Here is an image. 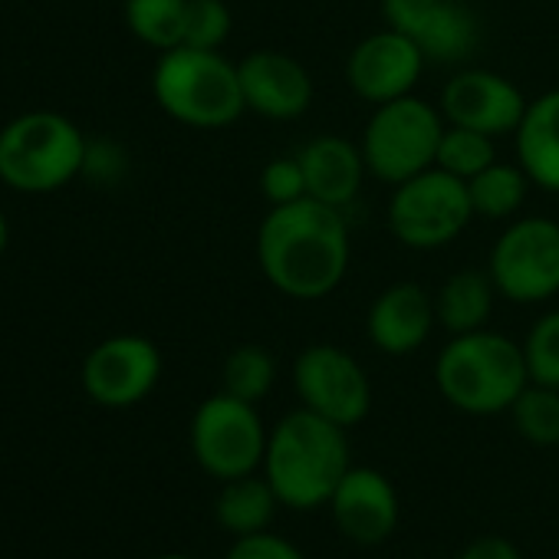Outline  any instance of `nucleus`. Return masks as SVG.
Listing matches in <instances>:
<instances>
[{
  "mask_svg": "<svg viewBox=\"0 0 559 559\" xmlns=\"http://www.w3.org/2000/svg\"><path fill=\"white\" fill-rule=\"evenodd\" d=\"M346 214L317 198L270 207L257 227V263L266 284L300 304L330 297L349 270Z\"/></svg>",
  "mask_w": 559,
  "mask_h": 559,
  "instance_id": "obj_1",
  "label": "nucleus"
},
{
  "mask_svg": "<svg viewBox=\"0 0 559 559\" xmlns=\"http://www.w3.org/2000/svg\"><path fill=\"white\" fill-rule=\"evenodd\" d=\"M349 467L353 454L346 428L304 405L297 412H287L270 428L263 477L284 507L313 510L330 503Z\"/></svg>",
  "mask_w": 559,
  "mask_h": 559,
  "instance_id": "obj_2",
  "label": "nucleus"
},
{
  "mask_svg": "<svg viewBox=\"0 0 559 559\" xmlns=\"http://www.w3.org/2000/svg\"><path fill=\"white\" fill-rule=\"evenodd\" d=\"M435 385L448 405L464 415L510 412L530 385L523 346L493 330L451 336L435 359Z\"/></svg>",
  "mask_w": 559,
  "mask_h": 559,
  "instance_id": "obj_3",
  "label": "nucleus"
},
{
  "mask_svg": "<svg viewBox=\"0 0 559 559\" xmlns=\"http://www.w3.org/2000/svg\"><path fill=\"white\" fill-rule=\"evenodd\" d=\"M152 93L165 116L191 129H224L247 112L237 63L221 50H165L152 70Z\"/></svg>",
  "mask_w": 559,
  "mask_h": 559,
  "instance_id": "obj_4",
  "label": "nucleus"
},
{
  "mask_svg": "<svg viewBox=\"0 0 559 559\" xmlns=\"http://www.w3.org/2000/svg\"><path fill=\"white\" fill-rule=\"evenodd\" d=\"M86 152V135L63 112H24L0 129V181L21 194L60 191L83 175Z\"/></svg>",
  "mask_w": 559,
  "mask_h": 559,
  "instance_id": "obj_5",
  "label": "nucleus"
},
{
  "mask_svg": "<svg viewBox=\"0 0 559 559\" xmlns=\"http://www.w3.org/2000/svg\"><path fill=\"white\" fill-rule=\"evenodd\" d=\"M448 122L438 106L412 96L372 106V116L362 129V158L372 178L385 185H402L438 162V145Z\"/></svg>",
  "mask_w": 559,
  "mask_h": 559,
  "instance_id": "obj_6",
  "label": "nucleus"
},
{
  "mask_svg": "<svg viewBox=\"0 0 559 559\" xmlns=\"http://www.w3.org/2000/svg\"><path fill=\"white\" fill-rule=\"evenodd\" d=\"M389 230L399 243L412 250H438L464 234L474 221L467 181L444 168H428L402 185H395L385 211Z\"/></svg>",
  "mask_w": 559,
  "mask_h": 559,
  "instance_id": "obj_7",
  "label": "nucleus"
},
{
  "mask_svg": "<svg viewBox=\"0 0 559 559\" xmlns=\"http://www.w3.org/2000/svg\"><path fill=\"white\" fill-rule=\"evenodd\" d=\"M487 273L503 300L533 307L559 294V221L516 217L490 247Z\"/></svg>",
  "mask_w": 559,
  "mask_h": 559,
  "instance_id": "obj_8",
  "label": "nucleus"
},
{
  "mask_svg": "<svg viewBox=\"0 0 559 559\" xmlns=\"http://www.w3.org/2000/svg\"><path fill=\"white\" fill-rule=\"evenodd\" d=\"M270 431L260 421L257 405L217 392L194 408L188 441L191 454L204 474L217 480H234L243 474H257L263 467Z\"/></svg>",
  "mask_w": 559,
  "mask_h": 559,
  "instance_id": "obj_9",
  "label": "nucleus"
},
{
  "mask_svg": "<svg viewBox=\"0 0 559 559\" xmlns=\"http://www.w3.org/2000/svg\"><path fill=\"white\" fill-rule=\"evenodd\" d=\"M300 405L343 425L346 431L372 412V382L359 359L333 343L307 346L294 362Z\"/></svg>",
  "mask_w": 559,
  "mask_h": 559,
  "instance_id": "obj_10",
  "label": "nucleus"
},
{
  "mask_svg": "<svg viewBox=\"0 0 559 559\" xmlns=\"http://www.w3.org/2000/svg\"><path fill=\"white\" fill-rule=\"evenodd\" d=\"M385 27L418 44L428 63L457 67L480 47V17L464 0H382Z\"/></svg>",
  "mask_w": 559,
  "mask_h": 559,
  "instance_id": "obj_11",
  "label": "nucleus"
},
{
  "mask_svg": "<svg viewBox=\"0 0 559 559\" xmlns=\"http://www.w3.org/2000/svg\"><path fill=\"white\" fill-rule=\"evenodd\" d=\"M162 353L148 336L122 333L90 349L83 359V392L103 408H132L145 402L162 379Z\"/></svg>",
  "mask_w": 559,
  "mask_h": 559,
  "instance_id": "obj_12",
  "label": "nucleus"
},
{
  "mask_svg": "<svg viewBox=\"0 0 559 559\" xmlns=\"http://www.w3.org/2000/svg\"><path fill=\"white\" fill-rule=\"evenodd\" d=\"M526 106L530 103L513 80L480 67L454 73L441 90V103H438L448 126L474 129L490 139L513 135L516 126L523 122Z\"/></svg>",
  "mask_w": 559,
  "mask_h": 559,
  "instance_id": "obj_13",
  "label": "nucleus"
},
{
  "mask_svg": "<svg viewBox=\"0 0 559 559\" xmlns=\"http://www.w3.org/2000/svg\"><path fill=\"white\" fill-rule=\"evenodd\" d=\"M425 67L428 60L418 50V44L385 27V31L362 37L353 47V53L346 57V83L362 103L382 106V103L412 96Z\"/></svg>",
  "mask_w": 559,
  "mask_h": 559,
  "instance_id": "obj_14",
  "label": "nucleus"
},
{
  "mask_svg": "<svg viewBox=\"0 0 559 559\" xmlns=\"http://www.w3.org/2000/svg\"><path fill=\"white\" fill-rule=\"evenodd\" d=\"M247 112L270 122H294L313 106L307 67L284 50H253L237 63Z\"/></svg>",
  "mask_w": 559,
  "mask_h": 559,
  "instance_id": "obj_15",
  "label": "nucleus"
},
{
  "mask_svg": "<svg viewBox=\"0 0 559 559\" xmlns=\"http://www.w3.org/2000/svg\"><path fill=\"white\" fill-rule=\"evenodd\" d=\"M336 530L356 546H379L399 526V490L372 467H349L330 497Z\"/></svg>",
  "mask_w": 559,
  "mask_h": 559,
  "instance_id": "obj_16",
  "label": "nucleus"
},
{
  "mask_svg": "<svg viewBox=\"0 0 559 559\" xmlns=\"http://www.w3.org/2000/svg\"><path fill=\"white\" fill-rule=\"evenodd\" d=\"M435 326V294H428L415 280H399V284L385 287L366 317V336L385 356L418 353Z\"/></svg>",
  "mask_w": 559,
  "mask_h": 559,
  "instance_id": "obj_17",
  "label": "nucleus"
},
{
  "mask_svg": "<svg viewBox=\"0 0 559 559\" xmlns=\"http://www.w3.org/2000/svg\"><path fill=\"white\" fill-rule=\"evenodd\" d=\"M297 158H300L304 175H307V194L323 201V204H333L340 211L359 198L362 181L369 175L362 148L343 135H333V132L310 139L297 152Z\"/></svg>",
  "mask_w": 559,
  "mask_h": 559,
  "instance_id": "obj_18",
  "label": "nucleus"
},
{
  "mask_svg": "<svg viewBox=\"0 0 559 559\" xmlns=\"http://www.w3.org/2000/svg\"><path fill=\"white\" fill-rule=\"evenodd\" d=\"M513 142L516 162L523 165L530 181L543 191L559 194V86L526 106Z\"/></svg>",
  "mask_w": 559,
  "mask_h": 559,
  "instance_id": "obj_19",
  "label": "nucleus"
},
{
  "mask_svg": "<svg viewBox=\"0 0 559 559\" xmlns=\"http://www.w3.org/2000/svg\"><path fill=\"white\" fill-rule=\"evenodd\" d=\"M493 297H497V287L490 273H480V270L451 273L435 294L438 326L451 336L487 330L490 313H493Z\"/></svg>",
  "mask_w": 559,
  "mask_h": 559,
  "instance_id": "obj_20",
  "label": "nucleus"
},
{
  "mask_svg": "<svg viewBox=\"0 0 559 559\" xmlns=\"http://www.w3.org/2000/svg\"><path fill=\"white\" fill-rule=\"evenodd\" d=\"M276 507H280V497L270 487V480L257 474H243L234 480H221V490L214 500V520L221 523V530L234 536H247V533L270 530Z\"/></svg>",
  "mask_w": 559,
  "mask_h": 559,
  "instance_id": "obj_21",
  "label": "nucleus"
},
{
  "mask_svg": "<svg viewBox=\"0 0 559 559\" xmlns=\"http://www.w3.org/2000/svg\"><path fill=\"white\" fill-rule=\"evenodd\" d=\"M530 175L523 171V165H510V162H493L487 165L480 175H474L467 181V194H471V207L474 217L484 221H510L526 194H530Z\"/></svg>",
  "mask_w": 559,
  "mask_h": 559,
  "instance_id": "obj_22",
  "label": "nucleus"
},
{
  "mask_svg": "<svg viewBox=\"0 0 559 559\" xmlns=\"http://www.w3.org/2000/svg\"><path fill=\"white\" fill-rule=\"evenodd\" d=\"M126 27L132 37L158 53L185 44L188 0H126Z\"/></svg>",
  "mask_w": 559,
  "mask_h": 559,
  "instance_id": "obj_23",
  "label": "nucleus"
},
{
  "mask_svg": "<svg viewBox=\"0 0 559 559\" xmlns=\"http://www.w3.org/2000/svg\"><path fill=\"white\" fill-rule=\"evenodd\" d=\"M221 382H224L221 392L257 405V402H263L270 395V389L276 382V359L263 346H257V343L237 346L224 359Z\"/></svg>",
  "mask_w": 559,
  "mask_h": 559,
  "instance_id": "obj_24",
  "label": "nucleus"
},
{
  "mask_svg": "<svg viewBox=\"0 0 559 559\" xmlns=\"http://www.w3.org/2000/svg\"><path fill=\"white\" fill-rule=\"evenodd\" d=\"M510 418L523 441L536 448H556L559 444V389L530 382L510 405Z\"/></svg>",
  "mask_w": 559,
  "mask_h": 559,
  "instance_id": "obj_25",
  "label": "nucleus"
},
{
  "mask_svg": "<svg viewBox=\"0 0 559 559\" xmlns=\"http://www.w3.org/2000/svg\"><path fill=\"white\" fill-rule=\"evenodd\" d=\"M497 162V139L474 132V129H461V126H448L438 145V168L451 171L461 181H471L474 175H480L487 165Z\"/></svg>",
  "mask_w": 559,
  "mask_h": 559,
  "instance_id": "obj_26",
  "label": "nucleus"
},
{
  "mask_svg": "<svg viewBox=\"0 0 559 559\" xmlns=\"http://www.w3.org/2000/svg\"><path fill=\"white\" fill-rule=\"evenodd\" d=\"M523 359L530 382L559 389V310L543 313L523 336Z\"/></svg>",
  "mask_w": 559,
  "mask_h": 559,
  "instance_id": "obj_27",
  "label": "nucleus"
},
{
  "mask_svg": "<svg viewBox=\"0 0 559 559\" xmlns=\"http://www.w3.org/2000/svg\"><path fill=\"white\" fill-rule=\"evenodd\" d=\"M234 17L224 0H188L185 44L194 50H221L230 37Z\"/></svg>",
  "mask_w": 559,
  "mask_h": 559,
  "instance_id": "obj_28",
  "label": "nucleus"
},
{
  "mask_svg": "<svg viewBox=\"0 0 559 559\" xmlns=\"http://www.w3.org/2000/svg\"><path fill=\"white\" fill-rule=\"evenodd\" d=\"M260 194L270 207H280V204H294V201H304L310 198L307 194V175H304V165L297 155H280L273 162L263 165L260 171Z\"/></svg>",
  "mask_w": 559,
  "mask_h": 559,
  "instance_id": "obj_29",
  "label": "nucleus"
},
{
  "mask_svg": "<svg viewBox=\"0 0 559 559\" xmlns=\"http://www.w3.org/2000/svg\"><path fill=\"white\" fill-rule=\"evenodd\" d=\"M224 559H307V556L287 536L260 530V533L234 536V546L227 549Z\"/></svg>",
  "mask_w": 559,
  "mask_h": 559,
  "instance_id": "obj_30",
  "label": "nucleus"
},
{
  "mask_svg": "<svg viewBox=\"0 0 559 559\" xmlns=\"http://www.w3.org/2000/svg\"><path fill=\"white\" fill-rule=\"evenodd\" d=\"M457 559H520V549L503 536H477L461 549Z\"/></svg>",
  "mask_w": 559,
  "mask_h": 559,
  "instance_id": "obj_31",
  "label": "nucleus"
},
{
  "mask_svg": "<svg viewBox=\"0 0 559 559\" xmlns=\"http://www.w3.org/2000/svg\"><path fill=\"white\" fill-rule=\"evenodd\" d=\"M8 240H11V224H8L4 211H0V253L8 250Z\"/></svg>",
  "mask_w": 559,
  "mask_h": 559,
  "instance_id": "obj_32",
  "label": "nucleus"
},
{
  "mask_svg": "<svg viewBox=\"0 0 559 559\" xmlns=\"http://www.w3.org/2000/svg\"><path fill=\"white\" fill-rule=\"evenodd\" d=\"M155 559H194V556H188V552H165V556H155Z\"/></svg>",
  "mask_w": 559,
  "mask_h": 559,
  "instance_id": "obj_33",
  "label": "nucleus"
}]
</instances>
